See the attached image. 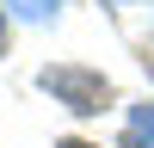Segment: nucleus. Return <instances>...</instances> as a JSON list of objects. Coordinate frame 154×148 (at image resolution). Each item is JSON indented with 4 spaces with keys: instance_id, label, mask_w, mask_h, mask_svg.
<instances>
[{
    "instance_id": "nucleus-1",
    "label": "nucleus",
    "mask_w": 154,
    "mask_h": 148,
    "mask_svg": "<svg viewBox=\"0 0 154 148\" xmlns=\"http://www.w3.org/2000/svg\"><path fill=\"white\" fill-rule=\"evenodd\" d=\"M43 86H80V80H74V74H56V68H49V74H43ZM80 111H105V99H99V93H80Z\"/></svg>"
},
{
    "instance_id": "nucleus-2",
    "label": "nucleus",
    "mask_w": 154,
    "mask_h": 148,
    "mask_svg": "<svg viewBox=\"0 0 154 148\" xmlns=\"http://www.w3.org/2000/svg\"><path fill=\"white\" fill-rule=\"evenodd\" d=\"M62 148H86V142H62Z\"/></svg>"
}]
</instances>
